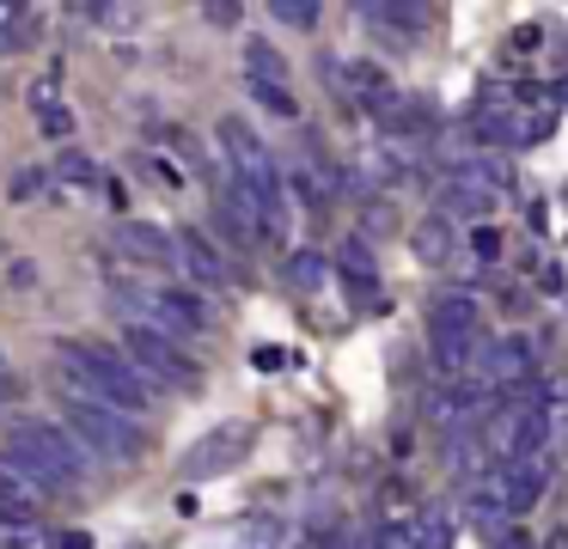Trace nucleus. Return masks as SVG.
Returning <instances> with one entry per match:
<instances>
[{
    "label": "nucleus",
    "instance_id": "f257e3e1",
    "mask_svg": "<svg viewBox=\"0 0 568 549\" xmlns=\"http://www.w3.org/2000/svg\"><path fill=\"white\" fill-rule=\"evenodd\" d=\"M7 470L26 476L31 488H50V495H68L80 476L92 470V451L68 434L62 421H13L7 427Z\"/></svg>",
    "mask_w": 568,
    "mask_h": 549
},
{
    "label": "nucleus",
    "instance_id": "f03ea898",
    "mask_svg": "<svg viewBox=\"0 0 568 549\" xmlns=\"http://www.w3.org/2000/svg\"><path fill=\"white\" fill-rule=\"evenodd\" d=\"M62 390L74 397H99L123 415H141L153 403V385L129 354L104 348V342H62Z\"/></svg>",
    "mask_w": 568,
    "mask_h": 549
},
{
    "label": "nucleus",
    "instance_id": "7ed1b4c3",
    "mask_svg": "<svg viewBox=\"0 0 568 549\" xmlns=\"http://www.w3.org/2000/svg\"><path fill=\"white\" fill-rule=\"evenodd\" d=\"M221 153H226V165H233V177L263 202V214H270V232H282V226H287L282 165H275V153L263 146V134L251 129L245 116H221Z\"/></svg>",
    "mask_w": 568,
    "mask_h": 549
},
{
    "label": "nucleus",
    "instance_id": "20e7f679",
    "mask_svg": "<svg viewBox=\"0 0 568 549\" xmlns=\"http://www.w3.org/2000/svg\"><path fill=\"white\" fill-rule=\"evenodd\" d=\"M62 409H68V434L80 439V446L92 451V458H111V464H129V458H141V427L129 421L123 409H111V403H99V397H74V390H62Z\"/></svg>",
    "mask_w": 568,
    "mask_h": 549
},
{
    "label": "nucleus",
    "instance_id": "39448f33",
    "mask_svg": "<svg viewBox=\"0 0 568 549\" xmlns=\"http://www.w3.org/2000/svg\"><path fill=\"white\" fill-rule=\"evenodd\" d=\"M116 305L129 312V324L160 329V336H202L209 329V305L190 287H116Z\"/></svg>",
    "mask_w": 568,
    "mask_h": 549
},
{
    "label": "nucleus",
    "instance_id": "423d86ee",
    "mask_svg": "<svg viewBox=\"0 0 568 549\" xmlns=\"http://www.w3.org/2000/svg\"><path fill=\"white\" fill-rule=\"evenodd\" d=\"M123 354L141 366V378H148V385H178V390H196L202 385V366L190 360L172 336H160V329L129 324L123 329Z\"/></svg>",
    "mask_w": 568,
    "mask_h": 549
},
{
    "label": "nucleus",
    "instance_id": "0eeeda50",
    "mask_svg": "<svg viewBox=\"0 0 568 549\" xmlns=\"http://www.w3.org/2000/svg\"><path fill=\"white\" fill-rule=\"evenodd\" d=\"M251 446H257V427H251V421H221V427H209V434L184 451L178 470H184L190 482H209V476H226L233 464H245Z\"/></svg>",
    "mask_w": 568,
    "mask_h": 549
},
{
    "label": "nucleus",
    "instance_id": "6e6552de",
    "mask_svg": "<svg viewBox=\"0 0 568 549\" xmlns=\"http://www.w3.org/2000/svg\"><path fill=\"white\" fill-rule=\"evenodd\" d=\"M495 495H501L507 512H531L544 495V482H550V451H538V458H514V464H495Z\"/></svg>",
    "mask_w": 568,
    "mask_h": 549
},
{
    "label": "nucleus",
    "instance_id": "1a4fd4ad",
    "mask_svg": "<svg viewBox=\"0 0 568 549\" xmlns=\"http://www.w3.org/2000/svg\"><path fill=\"white\" fill-rule=\"evenodd\" d=\"M116 251L135 256V263H178V238L153 220H123L116 226Z\"/></svg>",
    "mask_w": 568,
    "mask_h": 549
},
{
    "label": "nucleus",
    "instance_id": "9d476101",
    "mask_svg": "<svg viewBox=\"0 0 568 549\" xmlns=\"http://www.w3.org/2000/svg\"><path fill=\"white\" fill-rule=\"evenodd\" d=\"M178 263H184V275L190 281H202V287H226V256L214 251L209 238H202V232H178Z\"/></svg>",
    "mask_w": 568,
    "mask_h": 549
},
{
    "label": "nucleus",
    "instance_id": "9b49d317",
    "mask_svg": "<svg viewBox=\"0 0 568 549\" xmlns=\"http://www.w3.org/2000/svg\"><path fill=\"white\" fill-rule=\"evenodd\" d=\"M531 378V348L519 336H501L489 342V373H483V385H526Z\"/></svg>",
    "mask_w": 568,
    "mask_h": 549
},
{
    "label": "nucleus",
    "instance_id": "f8f14e48",
    "mask_svg": "<svg viewBox=\"0 0 568 549\" xmlns=\"http://www.w3.org/2000/svg\"><path fill=\"white\" fill-rule=\"evenodd\" d=\"M409 251H416L428 268H453V251H458V238H453V226H446V220L434 214V220H422V226L409 232Z\"/></svg>",
    "mask_w": 568,
    "mask_h": 549
},
{
    "label": "nucleus",
    "instance_id": "ddd939ff",
    "mask_svg": "<svg viewBox=\"0 0 568 549\" xmlns=\"http://www.w3.org/2000/svg\"><path fill=\"white\" fill-rule=\"evenodd\" d=\"M489 202H495L489 190H477V183L453 177V183H446V195H440V220H477V226H483V214H489Z\"/></svg>",
    "mask_w": 568,
    "mask_h": 549
},
{
    "label": "nucleus",
    "instance_id": "4468645a",
    "mask_svg": "<svg viewBox=\"0 0 568 549\" xmlns=\"http://www.w3.org/2000/svg\"><path fill=\"white\" fill-rule=\"evenodd\" d=\"M31 507H38V495H31L26 476H13L7 464H0V519H13L19 531L31 525Z\"/></svg>",
    "mask_w": 568,
    "mask_h": 549
},
{
    "label": "nucleus",
    "instance_id": "2eb2a0df",
    "mask_svg": "<svg viewBox=\"0 0 568 549\" xmlns=\"http://www.w3.org/2000/svg\"><path fill=\"white\" fill-rule=\"evenodd\" d=\"M245 73H251V85H287V61L275 55V43H263V37L245 43Z\"/></svg>",
    "mask_w": 568,
    "mask_h": 549
},
{
    "label": "nucleus",
    "instance_id": "dca6fc26",
    "mask_svg": "<svg viewBox=\"0 0 568 549\" xmlns=\"http://www.w3.org/2000/svg\"><path fill=\"white\" fill-rule=\"evenodd\" d=\"M336 268L348 275V287H355V293H373V287H379V268H373V251H367L361 238H348V244H343Z\"/></svg>",
    "mask_w": 568,
    "mask_h": 549
},
{
    "label": "nucleus",
    "instance_id": "f3484780",
    "mask_svg": "<svg viewBox=\"0 0 568 549\" xmlns=\"http://www.w3.org/2000/svg\"><path fill=\"white\" fill-rule=\"evenodd\" d=\"M409 525H416V543L422 549H453V512H446L440 500H428Z\"/></svg>",
    "mask_w": 568,
    "mask_h": 549
},
{
    "label": "nucleus",
    "instance_id": "a211bd4d",
    "mask_svg": "<svg viewBox=\"0 0 568 549\" xmlns=\"http://www.w3.org/2000/svg\"><path fill=\"white\" fill-rule=\"evenodd\" d=\"M361 19H367V24H385V37H392V43H416L422 12H416V7H361Z\"/></svg>",
    "mask_w": 568,
    "mask_h": 549
},
{
    "label": "nucleus",
    "instance_id": "6ab92c4d",
    "mask_svg": "<svg viewBox=\"0 0 568 549\" xmlns=\"http://www.w3.org/2000/svg\"><path fill=\"white\" fill-rule=\"evenodd\" d=\"M282 543H287V525L270 519V512H251L233 537V549H282Z\"/></svg>",
    "mask_w": 568,
    "mask_h": 549
},
{
    "label": "nucleus",
    "instance_id": "aec40b11",
    "mask_svg": "<svg viewBox=\"0 0 568 549\" xmlns=\"http://www.w3.org/2000/svg\"><path fill=\"white\" fill-rule=\"evenodd\" d=\"M282 275H287V287H300V293H318L324 281H331V263H324L318 251H294V256H287V268H282Z\"/></svg>",
    "mask_w": 568,
    "mask_h": 549
},
{
    "label": "nucleus",
    "instance_id": "412c9836",
    "mask_svg": "<svg viewBox=\"0 0 568 549\" xmlns=\"http://www.w3.org/2000/svg\"><path fill=\"white\" fill-rule=\"evenodd\" d=\"M55 177H62V183H74V190H87V183H99V165H92L87 153H74V146H68V153L55 159Z\"/></svg>",
    "mask_w": 568,
    "mask_h": 549
},
{
    "label": "nucleus",
    "instance_id": "4be33fe9",
    "mask_svg": "<svg viewBox=\"0 0 568 549\" xmlns=\"http://www.w3.org/2000/svg\"><path fill=\"white\" fill-rule=\"evenodd\" d=\"M275 24H294V31H312L318 24V0H275Z\"/></svg>",
    "mask_w": 568,
    "mask_h": 549
},
{
    "label": "nucleus",
    "instance_id": "5701e85b",
    "mask_svg": "<svg viewBox=\"0 0 568 549\" xmlns=\"http://www.w3.org/2000/svg\"><path fill=\"white\" fill-rule=\"evenodd\" d=\"M367 549H422V543H416V525H409V519H392V525H379V531H373Z\"/></svg>",
    "mask_w": 568,
    "mask_h": 549
},
{
    "label": "nucleus",
    "instance_id": "b1692460",
    "mask_svg": "<svg viewBox=\"0 0 568 549\" xmlns=\"http://www.w3.org/2000/svg\"><path fill=\"white\" fill-rule=\"evenodd\" d=\"M245 85H251V80H245ZM251 98H257L263 110H275V116H287V122L300 116V104H294V92H287V85H251Z\"/></svg>",
    "mask_w": 568,
    "mask_h": 549
},
{
    "label": "nucleus",
    "instance_id": "393cba45",
    "mask_svg": "<svg viewBox=\"0 0 568 549\" xmlns=\"http://www.w3.org/2000/svg\"><path fill=\"white\" fill-rule=\"evenodd\" d=\"M470 251H477L483 263H495V256H501V232H495V226H477V232H470Z\"/></svg>",
    "mask_w": 568,
    "mask_h": 549
},
{
    "label": "nucleus",
    "instance_id": "a878e982",
    "mask_svg": "<svg viewBox=\"0 0 568 549\" xmlns=\"http://www.w3.org/2000/svg\"><path fill=\"white\" fill-rule=\"evenodd\" d=\"M43 134H50V141H68V134H74V116H68L62 104H55V110H43Z\"/></svg>",
    "mask_w": 568,
    "mask_h": 549
},
{
    "label": "nucleus",
    "instance_id": "bb28decb",
    "mask_svg": "<svg viewBox=\"0 0 568 549\" xmlns=\"http://www.w3.org/2000/svg\"><path fill=\"white\" fill-rule=\"evenodd\" d=\"M202 19H209V24H221V31H233V24L245 19V12H239L233 0H214V7H202Z\"/></svg>",
    "mask_w": 568,
    "mask_h": 549
},
{
    "label": "nucleus",
    "instance_id": "cd10ccee",
    "mask_svg": "<svg viewBox=\"0 0 568 549\" xmlns=\"http://www.w3.org/2000/svg\"><path fill=\"white\" fill-rule=\"evenodd\" d=\"M38 275H43V268H38V263H31V256H19V263H13V268H7V281H13V287H19V293H31V287H38Z\"/></svg>",
    "mask_w": 568,
    "mask_h": 549
},
{
    "label": "nucleus",
    "instance_id": "c85d7f7f",
    "mask_svg": "<svg viewBox=\"0 0 568 549\" xmlns=\"http://www.w3.org/2000/svg\"><path fill=\"white\" fill-rule=\"evenodd\" d=\"M43 177H50V171H19V177H13V202H31V195L43 190Z\"/></svg>",
    "mask_w": 568,
    "mask_h": 549
},
{
    "label": "nucleus",
    "instance_id": "c756f323",
    "mask_svg": "<svg viewBox=\"0 0 568 549\" xmlns=\"http://www.w3.org/2000/svg\"><path fill=\"white\" fill-rule=\"evenodd\" d=\"M31 110H55V80H31Z\"/></svg>",
    "mask_w": 568,
    "mask_h": 549
},
{
    "label": "nucleus",
    "instance_id": "7c9ffc66",
    "mask_svg": "<svg viewBox=\"0 0 568 549\" xmlns=\"http://www.w3.org/2000/svg\"><path fill=\"white\" fill-rule=\"evenodd\" d=\"M251 366H263V373H275V366H287V348H251Z\"/></svg>",
    "mask_w": 568,
    "mask_h": 549
},
{
    "label": "nucleus",
    "instance_id": "2f4dec72",
    "mask_svg": "<svg viewBox=\"0 0 568 549\" xmlns=\"http://www.w3.org/2000/svg\"><path fill=\"white\" fill-rule=\"evenodd\" d=\"M55 549H92V537L87 531H62V537H55Z\"/></svg>",
    "mask_w": 568,
    "mask_h": 549
},
{
    "label": "nucleus",
    "instance_id": "473e14b6",
    "mask_svg": "<svg viewBox=\"0 0 568 549\" xmlns=\"http://www.w3.org/2000/svg\"><path fill=\"white\" fill-rule=\"evenodd\" d=\"M495 549H538V543H531L526 531H507V537H501V543H495Z\"/></svg>",
    "mask_w": 568,
    "mask_h": 549
},
{
    "label": "nucleus",
    "instance_id": "72a5a7b5",
    "mask_svg": "<svg viewBox=\"0 0 568 549\" xmlns=\"http://www.w3.org/2000/svg\"><path fill=\"white\" fill-rule=\"evenodd\" d=\"M0 549H19V525L13 519H0Z\"/></svg>",
    "mask_w": 568,
    "mask_h": 549
},
{
    "label": "nucleus",
    "instance_id": "f704fd0d",
    "mask_svg": "<svg viewBox=\"0 0 568 549\" xmlns=\"http://www.w3.org/2000/svg\"><path fill=\"white\" fill-rule=\"evenodd\" d=\"M0 415H7V385H0Z\"/></svg>",
    "mask_w": 568,
    "mask_h": 549
},
{
    "label": "nucleus",
    "instance_id": "c9c22d12",
    "mask_svg": "<svg viewBox=\"0 0 568 549\" xmlns=\"http://www.w3.org/2000/svg\"><path fill=\"white\" fill-rule=\"evenodd\" d=\"M0 373H7V360H0Z\"/></svg>",
    "mask_w": 568,
    "mask_h": 549
}]
</instances>
